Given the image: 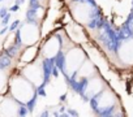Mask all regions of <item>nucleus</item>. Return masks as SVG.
Segmentation results:
<instances>
[{
    "label": "nucleus",
    "instance_id": "nucleus-1",
    "mask_svg": "<svg viewBox=\"0 0 133 117\" xmlns=\"http://www.w3.org/2000/svg\"><path fill=\"white\" fill-rule=\"evenodd\" d=\"M61 36H63V47L56 60L59 61V68L64 74V77L68 81H71L76 74V72L82 65V63L88 58V53L80 44L75 43L73 39L69 38L64 31Z\"/></svg>",
    "mask_w": 133,
    "mask_h": 117
},
{
    "label": "nucleus",
    "instance_id": "nucleus-2",
    "mask_svg": "<svg viewBox=\"0 0 133 117\" xmlns=\"http://www.w3.org/2000/svg\"><path fill=\"white\" fill-rule=\"evenodd\" d=\"M8 94H11L17 101H20L22 105L28 107L30 105L35 98H37V92L38 89L28 79L25 78L21 72L18 70V68L12 73L11 78H9V83H8Z\"/></svg>",
    "mask_w": 133,
    "mask_h": 117
},
{
    "label": "nucleus",
    "instance_id": "nucleus-3",
    "mask_svg": "<svg viewBox=\"0 0 133 117\" xmlns=\"http://www.w3.org/2000/svg\"><path fill=\"white\" fill-rule=\"evenodd\" d=\"M65 3L72 20L77 25L81 27L93 26L99 12L95 3H93L91 0H68Z\"/></svg>",
    "mask_w": 133,
    "mask_h": 117
},
{
    "label": "nucleus",
    "instance_id": "nucleus-4",
    "mask_svg": "<svg viewBox=\"0 0 133 117\" xmlns=\"http://www.w3.org/2000/svg\"><path fill=\"white\" fill-rule=\"evenodd\" d=\"M46 60L42 58L39 55L34 60L25 63L22 68H18L21 74L28 78L37 89H41L47 81V69H46Z\"/></svg>",
    "mask_w": 133,
    "mask_h": 117
},
{
    "label": "nucleus",
    "instance_id": "nucleus-5",
    "mask_svg": "<svg viewBox=\"0 0 133 117\" xmlns=\"http://www.w3.org/2000/svg\"><path fill=\"white\" fill-rule=\"evenodd\" d=\"M90 101H91L93 111L98 114H108L112 112L115 113V109L120 105V100H119L117 94L108 85L104 90H102Z\"/></svg>",
    "mask_w": 133,
    "mask_h": 117
},
{
    "label": "nucleus",
    "instance_id": "nucleus-6",
    "mask_svg": "<svg viewBox=\"0 0 133 117\" xmlns=\"http://www.w3.org/2000/svg\"><path fill=\"white\" fill-rule=\"evenodd\" d=\"M41 39H42V29L39 22L29 20L20 26L17 33V42L22 48L38 46Z\"/></svg>",
    "mask_w": 133,
    "mask_h": 117
},
{
    "label": "nucleus",
    "instance_id": "nucleus-7",
    "mask_svg": "<svg viewBox=\"0 0 133 117\" xmlns=\"http://www.w3.org/2000/svg\"><path fill=\"white\" fill-rule=\"evenodd\" d=\"M63 47V36L60 33L55 31L48 35L39 44V56L46 61H54L59 57Z\"/></svg>",
    "mask_w": 133,
    "mask_h": 117
},
{
    "label": "nucleus",
    "instance_id": "nucleus-8",
    "mask_svg": "<svg viewBox=\"0 0 133 117\" xmlns=\"http://www.w3.org/2000/svg\"><path fill=\"white\" fill-rule=\"evenodd\" d=\"M25 105L17 101L11 94L0 95V117H18L24 113Z\"/></svg>",
    "mask_w": 133,
    "mask_h": 117
},
{
    "label": "nucleus",
    "instance_id": "nucleus-9",
    "mask_svg": "<svg viewBox=\"0 0 133 117\" xmlns=\"http://www.w3.org/2000/svg\"><path fill=\"white\" fill-rule=\"evenodd\" d=\"M107 81L102 77L101 72L97 73L95 76H93L91 78L86 79L81 86V95L86 99V100H91L93 98H95L102 90H104L107 87Z\"/></svg>",
    "mask_w": 133,
    "mask_h": 117
},
{
    "label": "nucleus",
    "instance_id": "nucleus-10",
    "mask_svg": "<svg viewBox=\"0 0 133 117\" xmlns=\"http://www.w3.org/2000/svg\"><path fill=\"white\" fill-rule=\"evenodd\" d=\"M116 57L123 67H133V36L125 38L120 42L116 49Z\"/></svg>",
    "mask_w": 133,
    "mask_h": 117
},
{
    "label": "nucleus",
    "instance_id": "nucleus-11",
    "mask_svg": "<svg viewBox=\"0 0 133 117\" xmlns=\"http://www.w3.org/2000/svg\"><path fill=\"white\" fill-rule=\"evenodd\" d=\"M20 60L18 57H13L12 60H9V63H0V95H3L8 91V83H9V78L12 76V73L17 69V63Z\"/></svg>",
    "mask_w": 133,
    "mask_h": 117
},
{
    "label": "nucleus",
    "instance_id": "nucleus-12",
    "mask_svg": "<svg viewBox=\"0 0 133 117\" xmlns=\"http://www.w3.org/2000/svg\"><path fill=\"white\" fill-rule=\"evenodd\" d=\"M97 73H99V69L97 68V65L88 57L86 60L82 63V65L80 67V69L76 72V74L73 76V78L71 81H73L77 85H82L86 79L91 78L93 76H95Z\"/></svg>",
    "mask_w": 133,
    "mask_h": 117
},
{
    "label": "nucleus",
    "instance_id": "nucleus-13",
    "mask_svg": "<svg viewBox=\"0 0 133 117\" xmlns=\"http://www.w3.org/2000/svg\"><path fill=\"white\" fill-rule=\"evenodd\" d=\"M65 2H68V0H65Z\"/></svg>",
    "mask_w": 133,
    "mask_h": 117
}]
</instances>
